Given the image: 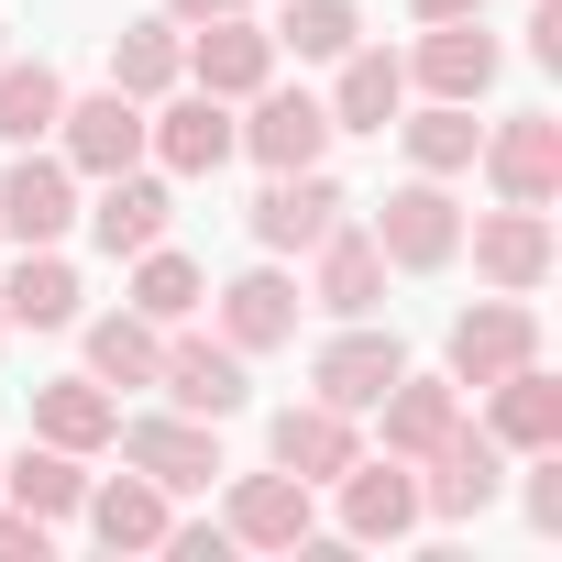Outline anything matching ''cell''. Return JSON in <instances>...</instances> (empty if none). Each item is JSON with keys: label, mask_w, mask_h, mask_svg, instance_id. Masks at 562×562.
Returning a JSON list of instances; mask_svg holds the SVG:
<instances>
[{"label": "cell", "mask_w": 562, "mask_h": 562, "mask_svg": "<svg viewBox=\"0 0 562 562\" xmlns=\"http://www.w3.org/2000/svg\"><path fill=\"white\" fill-rule=\"evenodd\" d=\"M243 221H254V243H265V254H310L331 221H353V188H342L331 166H276V177L254 188V210H243Z\"/></svg>", "instance_id": "obj_6"}, {"label": "cell", "mask_w": 562, "mask_h": 562, "mask_svg": "<svg viewBox=\"0 0 562 562\" xmlns=\"http://www.w3.org/2000/svg\"><path fill=\"white\" fill-rule=\"evenodd\" d=\"M331 133H386L397 111H408V56H386V45H353V56H331Z\"/></svg>", "instance_id": "obj_23"}, {"label": "cell", "mask_w": 562, "mask_h": 562, "mask_svg": "<svg viewBox=\"0 0 562 562\" xmlns=\"http://www.w3.org/2000/svg\"><path fill=\"white\" fill-rule=\"evenodd\" d=\"M529 56L562 67V0H540V12H529Z\"/></svg>", "instance_id": "obj_38"}, {"label": "cell", "mask_w": 562, "mask_h": 562, "mask_svg": "<svg viewBox=\"0 0 562 562\" xmlns=\"http://www.w3.org/2000/svg\"><path fill=\"white\" fill-rule=\"evenodd\" d=\"M419 23H463V12H485V0H408Z\"/></svg>", "instance_id": "obj_40"}, {"label": "cell", "mask_w": 562, "mask_h": 562, "mask_svg": "<svg viewBox=\"0 0 562 562\" xmlns=\"http://www.w3.org/2000/svg\"><path fill=\"white\" fill-rule=\"evenodd\" d=\"M463 419V386L452 375H397L386 397H375V430H386V452L397 463H419V452H441V430Z\"/></svg>", "instance_id": "obj_26"}, {"label": "cell", "mask_w": 562, "mask_h": 562, "mask_svg": "<svg viewBox=\"0 0 562 562\" xmlns=\"http://www.w3.org/2000/svg\"><path fill=\"white\" fill-rule=\"evenodd\" d=\"M56 551V518H34V507H0V562H45Z\"/></svg>", "instance_id": "obj_36"}, {"label": "cell", "mask_w": 562, "mask_h": 562, "mask_svg": "<svg viewBox=\"0 0 562 562\" xmlns=\"http://www.w3.org/2000/svg\"><path fill=\"white\" fill-rule=\"evenodd\" d=\"M540 353V310L529 299H474L463 321H452V342H441V375L452 386H496L507 364H529Z\"/></svg>", "instance_id": "obj_16"}, {"label": "cell", "mask_w": 562, "mask_h": 562, "mask_svg": "<svg viewBox=\"0 0 562 562\" xmlns=\"http://www.w3.org/2000/svg\"><path fill=\"white\" fill-rule=\"evenodd\" d=\"M0 342H12V321H0Z\"/></svg>", "instance_id": "obj_42"}, {"label": "cell", "mask_w": 562, "mask_h": 562, "mask_svg": "<svg viewBox=\"0 0 562 562\" xmlns=\"http://www.w3.org/2000/svg\"><path fill=\"white\" fill-rule=\"evenodd\" d=\"M386 254H375V232L364 221H331L321 243H310V310H331V321H386Z\"/></svg>", "instance_id": "obj_15"}, {"label": "cell", "mask_w": 562, "mask_h": 562, "mask_svg": "<svg viewBox=\"0 0 562 562\" xmlns=\"http://www.w3.org/2000/svg\"><path fill=\"white\" fill-rule=\"evenodd\" d=\"M122 310H144L155 331H177V321L210 310V276H199L177 243H144V254H133V299H122Z\"/></svg>", "instance_id": "obj_30"}, {"label": "cell", "mask_w": 562, "mask_h": 562, "mask_svg": "<svg viewBox=\"0 0 562 562\" xmlns=\"http://www.w3.org/2000/svg\"><path fill=\"white\" fill-rule=\"evenodd\" d=\"M78 232V166L45 144H12L0 166V243H67Z\"/></svg>", "instance_id": "obj_10"}, {"label": "cell", "mask_w": 562, "mask_h": 562, "mask_svg": "<svg viewBox=\"0 0 562 562\" xmlns=\"http://www.w3.org/2000/svg\"><path fill=\"white\" fill-rule=\"evenodd\" d=\"M0 496H12V507H34V518H78V496H89V452L34 441L23 463H0Z\"/></svg>", "instance_id": "obj_31"}, {"label": "cell", "mask_w": 562, "mask_h": 562, "mask_svg": "<svg viewBox=\"0 0 562 562\" xmlns=\"http://www.w3.org/2000/svg\"><path fill=\"white\" fill-rule=\"evenodd\" d=\"M155 353H166V331L144 321V310H100L89 321V375L122 397V386H155Z\"/></svg>", "instance_id": "obj_32"}, {"label": "cell", "mask_w": 562, "mask_h": 562, "mask_svg": "<svg viewBox=\"0 0 562 562\" xmlns=\"http://www.w3.org/2000/svg\"><path fill=\"white\" fill-rule=\"evenodd\" d=\"M67 111V78L45 56H0V144H45Z\"/></svg>", "instance_id": "obj_33"}, {"label": "cell", "mask_w": 562, "mask_h": 562, "mask_svg": "<svg viewBox=\"0 0 562 562\" xmlns=\"http://www.w3.org/2000/svg\"><path fill=\"white\" fill-rule=\"evenodd\" d=\"M177 78H188V23L155 12V23H122V34H111V89H122V100H166Z\"/></svg>", "instance_id": "obj_28"}, {"label": "cell", "mask_w": 562, "mask_h": 562, "mask_svg": "<svg viewBox=\"0 0 562 562\" xmlns=\"http://www.w3.org/2000/svg\"><path fill=\"white\" fill-rule=\"evenodd\" d=\"M299 310H310V288H299L276 254L243 265L232 288H210V321H221V342H232L243 364H254V353H288V342H299Z\"/></svg>", "instance_id": "obj_4"}, {"label": "cell", "mask_w": 562, "mask_h": 562, "mask_svg": "<svg viewBox=\"0 0 562 562\" xmlns=\"http://www.w3.org/2000/svg\"><path fill=\"white\" fill-rule=\"evenodd\" d=\"M507 463H518V452H507L485 419H452L441 452H419V518H441V529L485 518V507L507 496Z\"/></svg>", "instance_id": "obj_2"}, {"label": "cell", "mask_w": 562, "mask_h": 562, "mask_svg": "<svg viewBox=\"0 0 562 562\" xmlns=\"http://www.w3.org/2000/svg\"><path fill=\"white\" fill-rule=\"evenodd\" d=\"M89 288H78V265L56 254V243H23L12 265H0V321L12 331H78L89 310H78Z\"/></svg>", "instance_id": "obj_22"}, {"label": "cell", "mask_w": 562, "mask_h": 562, "mask_svg": "<svg viewBox=\"0 0 562 562\" xmlns=\"http://www.w3.org/2000/svg\"><path fill=\"white\" fill-rule=\"evenodd\" d=\"M166 551L177 562H232V529L221 518H166Z\"/></svg>", "instance_id": "obj_37"}, {"label": "cell", "mask_w": 562, "mask_h": 562, "mask_svg": "<svg viewBox=\"0 0 562 562\" xmlns=\"http://www.w3.org/2000/svg\"><path fill=\"white\" fill-rule=\"evenodd\" d=\"M232 551H299L321 529V485H299L288 463H265V474H232V507H221Z\"/></svg>", "instance_id": "obj_14"}, {"label": "cell", "mask_w": 562, "mask_h": 562, "mask_svg": "<svg viewBox=\"0 0 562 562\" xmlns=\"http://www.w3.org/2000/svg\"><path fill=\"white\" fill-rule=\"evenodd\" d=\"M364 45V12L353 0H288V23H276V56H299V67H331Z\"/></svg>", "instance_id": "obj_34"}, {"label": "cell", "mask_w": 562, "mask_h": 562, "mask_svg": "<svg viewBox=\"0 0 562 562\" xmlns=\"http://www.w3.org/2000/svg\"><path fill=\"white\" fill-rule=\"evenodd\" d=\"M485 397V430L507 441V452H551L562 441V386H551V364L529 353V364H507L496 386H474Z\"/></svg>", "instance_id": "obj_25"}, {"label": "cell", "mask_w": 562, "mask_h": 562, "mask_svg": "<svg viewBox=\"0 0 562 562\" xmlns=\"http://www.w3.org/2000/svg\"><path fill=\"white\" fill-rule=\"evenodd\" d=\"M111 430H122V397H111L100 375H56V386H34V441L111 452Z\"/></svg>", "instance_id": "obj_27"}, {"label": "cell", "mask_w": 562, "mask_h": 562, "mask_svg": "<svg viewBox=\"0 0 562 562\" xmlns=\"http://www.w3.org/2000/svg\"><path fill=\"white\" fill-rule=\"evenodd\" d=\"M78 177H122V166H144V100H122V89H89V100H67L56 111V133H45Z\"/></svg>", "instance_id": "obj_18"}, {"label": "cell", "mask_w": 562, "mask_h": 562, "mask_svg": "<svg viewBox=\"0 0 562 562\" xmlns=\"http://www.w3.org/2000/svg\"><path fill=\"white\" fill-rule=\"evenodd\" d=\"M111 441H122V463L155 474L166 496H199V485L221 474V419H188V408H144V419H122Z\"/></svg>", "instance_id": "obj_8"}, {"label": "cell", "mask_w": 562, "mask_h": 562, "mask_svg": "<svg viewBox=\"0 0 562 562\" xmlns=\"http://www.w3.org/2000/svg\"><path fill=\"white\" fill-rule=\"evenodd\" d=\"M89 188H100V199H89L78 221H89V243H100L111 265H133L144 243H166V221H177V177H166V166H122V177H89Z\"/></svg>", "instance_id": "obj_11"}, {"label": "cell", "mask_w": 562, "mask_h": 562, "mask_svg": "<svg viewBox=\"0 0 562 562\" xmlns=\"http://www.w3.org/2000/svg\"><path fill=\"white\" fill-rule=\"evenodd\" d=\"M353 452H364V430H353V408H331V397H299V408L265 419V463H288L299 485H331Z\"/></svg>", "instance_id": "obj_21"}, {"label": "cell", "mask_w": 562, "mask_h": 562, "mask_svg": "<svg viewBox=\"0 0 562 562\" xmlns=\"http://www.w3.org/2000/svg\"><path fill=\"white\" fill-rule=\"evenodd\" d=\"M397 375H408V342H397L386 321H342V331L310 353V397H331V408H353V419H364Z\"/></svg>", "instance_id": "obj_12"}, {"label": "cell", "mask_w": 562, "mask_h": 562, "mask_svg": "<svg viewBox=\"0 0 562 562\" xmlns=\"http://www.w3.org/2000/svg\"><path fill=\"white\" fill-rule=\"evenodd\" d=\"M78 518H89V540L100 551H166V518H177V496L155 485V474H89V496H78Z\"/></svg>", "instance_id": "obj_24"}, {"label": "cell", "mask_w": 562, "mask_h": 562, "mask_svg": "<svg viewBox=\"0 0 562 562\" xmlns=\"http://www.w3.org/2000/svg\"><path fill=\"white\" fill-rule=\"evenodd\" d=\"M331 496H342V540H408L419 529V463H397V452H353L331 474Z\"/></svg>", "instance_id": "obj_19"}, {"label": "cell", "mask_w": 562, "mask_h": 562, "mask_svg": "<svg viewBox=\"0 0 562 562\" xmlns=\"http://www.w3.org/2000/svg\"><path fill=\"white\" fill-rule=\"evenodd\" d=\"M474 166H485V188H496V199L551 210V199H562V122H551V111H507V122H485Z\"/></svg>", "instance_id": "obj_7"}, {"label": "cell", "mask_w": 562, "mask_h": 562, "mask_svg": "<svg viewBox=\"0 0 562 562\" xmlns=\"http://www.w3.org/2000/svg\"><path fill=\"white\" fill-rule=\"evenodd\" d=\"M518 463H529V485H518L529 529H540V540H562V441H551V452H518Z\"/></svg>", "instance_id": "obj_35"}, {"label": "cell", "mask_w": 562, "mask_h": 562, "mask_svg": "<svg viewBox=\"0 0 562 562\" xmlns=\"http://www.w3.org/2000/svg\"><path fill=\"white\" fill-rule=\"evenodd\" d=\"M155 386H166V408H188V419H232L243 397H254V375H243V353L221 342V331H166V353H155Z\"/></svg>", "instance_id": "obj_13"}, {"label": "cell", "mask_w": 562, "mask_h": 562, "mask_svg": "<svg viewBox=\"0 0 562 562\" xmlns=\"http://www.w3.org/2000/svg\"><path fill=\"white\" fill-rule=\"evenodd\" d=\"M221 12H254V0H166V23H221Z\"/></svg>", "instance_id": "obj_39"}, {"label": "cell", "mask_w": 562, "mask_h": 562, "mask_svg": "<svg viewBox=\"0 0 562 562\" xmlns=\"http://www.w3.org/2000/svg\"><path fill=\"white\" fill-rule=\"evenodd\" d=\"M375 254L397 265V276H441V265H463V199H452V177H397L386 199H375Z\"/></svg>", "instance_id": "obj_1"}, {"label": "cell", "mask_w": 562, "mask_h": 562, "mask_svg": "<svg viewBox=\"0 0 562 562\" xmlns=\"http://www.w3.org/2000/svg\"><path fill=\"white\" fill-rule=\"evenodd\" d=\"M496 67H507V45L485 34V12H463V23H419V45H408V89H430V100H485Z\"/></svg>", "instance_id": "obj_17"}, {"label": "cell", "mask_w": 562, "mask_h": 562, "mask_svg": "<svg viewBox=\"0 0 562 562\" xmlns=\"http://www.w3.org/2000/svg\"><path fill=\"white\" fill-rule=\"evenodd\" d=\"M265 78H276V34H265L254 12L188 23V89H210V100H254Z\"/></svg>", "instance_id": "obj_20"}, {"label": "cell", "mask_w": 562, "mask_h": 562, "mask_svg": "<svg viewBox=\"0 0 562 562\" xmlns=\"http://www.w3.org/2000/svg\"><path fill=\"white\" fill-rule=\"evenodd\" d=\"M0 56H12V23H0Z\"/></svg>", "instance_id": "obj_41"}, {"label": "cell", "mask_w": 562, "mask_h": 562, "mask_svg": "<svg viewBox=\"0 0 562 562\" xmlns=\"http://www.w3.org/2000/svg\"><path fill=\"white\" fill-rule=\"evenodd\" d=\"M463 254H474V276L496 299H540L551 288V210H518V199H496V210H474L463 221Z\"/></svg>", "instance_id": "obj_3"}, {"label": "cell", "mask_w": 562, "mask_h": 562, "mask_svg": "<svg viewBox=\"0 0 562 562\" xmlns=\"http://www.w3.org/2000/svg\"><path fill=\"white\" fill-rule=\"evenodd\" d=\"M144 166H166V177H221L232 166V100H210V89H166V100H144Z\"/></svg>", "instance_id": "obj_5"}, {"label": "cell", "mask_w": 562, "mask_h": 562, "mask_svg": "<svg viewBox=\"0 0 562 562\" xmlns=\"http://www.w3.org/2000/svg\"><path fill=\"white\" fill-rule=\"evenodd\" d=\"M386 133L408 144V166H419V177H474V144H485L474 100H430V111H397Z\"/></svg>", "instance_id": "obj_29"}, {"label": "cell", "mask_w": 562, "mask_h": 562, "mask_svg": "<svg viewBox=\"0 0 562 562\" xmlns=\"http://www.w3.org/2000/svg\"><path fill=\"white\" fill-rule=\"evenodd\" d=\"M232 111H243V122H232V155H254L265 177H276V166H321V155H331V111H321L310 89H276V78H265V89L232 100Z\"/></svg>", "instance_id": "obj_9"}]
</instances>
